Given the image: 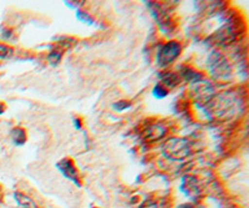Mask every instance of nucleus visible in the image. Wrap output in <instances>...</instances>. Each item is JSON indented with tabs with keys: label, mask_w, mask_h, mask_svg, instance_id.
<instances>
[{
	"label": "nucleus",
	"mask_w": 249,
	"mask_h": 208,
	"mask_svg": "<svg viewBox=\"0 0 249 208\" xmlns=\"http://www.w3.org/2000/svg\"><path fill=\"white\" fill-rule=\"evenodd\" d=\"M161 152L164 158L170 161H184L192 154L191 141L184 137H170L161 145Z\"/></svg>",
	"instance_id": "obj_1"
},
{
	"label": "nucleus",
	"mask_w": 249,
	"mask_h": 208,
	"mask_svg": "<svg viewBox=\"0 0 249 208\" xmlns=\"http://www.w3.org/2000/svg\"><path fill=\"white\" fill-rule=\"evenodd\" d=\"M207 66L211 74L217 79L226 80L232 76V66L219 50H212L207 59Z\"/></svg>",
	"instance_id": "obj_2"
},
{
	"label": "nucleus",
	"mask_w": 249,
	"mask_h": 208,
	"mask_svg": "<svg viewBox=\"0 0 249 208\" xmlns=\"http://www.w3.org/2000/svg\"><path fill=\"white\" fill-rule=\"evenodd\" d=\"M181 44L178 41H168L160 46L157 56H156V63L160 68H167L181 55Z\"/></svg>",
	"instance_id": "obj_3"
},
{
	"label": "nucleus",
	"mask_w": 249,
	"mask_h": 208,
	"mask_svg": "<svg viewBox=\"0 0 249 208\" xmlns=\"http://www.w3.org/2000/svg\"><path fill=\"white\" fill-rule=\"evenodd\" d=\"M214 95V88L210 83L201 80L198 83L193 84V96H195L196 101L201 108L206 107L207 104L212 100Z\"/></svg>",
	"instance_id": "obj_4"
},
{
	"label": "nucleus",
	"mask_w": 249,
	"mask_h": 208,
	"mask_svg": "<svg viewBox=\"0 0 249 208\" xmlns=\"http://www.w3.org/2000/svg\"><path fill=\"white\" fill-rule=\"evenodd\" d=\"M147 4H148V8L151 9V13H152L153 17H155L156 21L159 23V26L161 28L162 32L167 33V34L172 33L175 24H173V21L171 20L168 13L166 12V10H163V9L161 8V5H159L157 3H147Z\"/></svg>",
	"instance_id": "obj_5"
},
{
	"label": "nucleus",
	"mask_w": 249,
	"mask_h": 208,
	"mask_svg": "<svg viewBox=\"0 0 249 208\" xmlns=\"http://www.w3.org/2000/svg\"><path fill=\"white\" fill-rule=\"evenodd\" d=\"M179 190L187 197H190L191 200H196L201 196V185H199L198 178L191 176V174H186V176L182 177Z\"/></svg>",
	"instance_id": "obj_6"
},
{
	"label": "nucleus",
	"mask_w": 249,
	"mask_h": 208,
	"mask_svg": "<svg viewBox=\"0 0 249 208\" xmlns=\"http://www.w3.org/2000/svg\"><path fill=\"white\" fill-rule=\"evenodd\" d=\"M56 167L60 172L62 173V176L66 177L68 180L72 181L76 186H80L79 180V172H77V168L75 167L74 161L71 158H62L61 161L56 163Z\"/></svg>",
	"instance_id": "obj_7"
},
{
	"label": "nucleus",
	"mask_w": 249,
	"mask_h": 208,
	"mask_svg": "<svg viewBox=\"0 0 249 208\" xmlns=\"http://www.w3.org/2000/svg\"><path fill=\"white\" fill-rule=\"evenodd\" d=\"M235 35L237 34H235L234 28H233L231 24H228V25L222 26V28L215 33L213 39H214L215 43H217L218 45H227V44L232 43V41L234 40Z\"/></svg>",
	"instance_id": "obj_8"
},
{
	"label": "nucleus",
	"mask_w": 249,
	"mask_h": 208,
	"mask_svg": "<svg viewBox=\"0 0 249 208\" xmlns=\"http://www.w3.org/2000/svg\"><path fill=\"white\" fill-rule=\"evenodd\" d=\"M167 134V128L164 127L161 123H155V125L148 126L143 132V137L146 141H150V142H153V141H159L161 140L162 137L166 136Z\"/></svg>",
	"instance_id": "obj_9"
},
{
	"label": "nucleus",
	"mask_w": 249,
	"mask_h": 208,
	"mask_svg": "<svg viewBox=\"0 0 249 208\" xmlns=\"http://www.w3.org/2000/svg\"><path fill=\"white\" fill-rule=\"evenodd\" d=\"M181 83V76L179 74H176V72H168V74L163 75L161 77V85L164 86L167 90H171V88L176 87Z\"/></svg>",
	"instance_id": "obj_10"
},
{
	"label": "nucleus",
	"mask_w": 249,
	"mask_h": 208,
	"mask_svg": "<svg viewBox=\"0 0 249 208\" xmlns=\"http://www.w3.org/2000/svg\"><path fill=\"white\" fill-rule=\"evenodd\" d=\"M179 76H182L186 81L190 84H196L202 80V75L199 72L195 71L192 68H182Z\"/></svg>",
	"instance_id": "obj_11"
},
{
	"label": "nucleus",
	"mask_w": 249,
	"mask_h": 208,
	"mask_svg": "<svg viewBox=\"0 0 249 208\" xmlns=\"http://www.w3.org/2000/svg\"><path fill=\"white\" fill-rule=\"evenodd\" d=\"M10 137H12L13 142L18 146L24 145V143L26 142V140H28V137H26V131L23 127H20V126L13 128L12 132H10Z\"/></svg>",
	"instance_id": "obj_12"
},
{
	"label": "nucleus",
	"mask_w": 249,
	"mask_h": 208,
	"mask_svg": "<svg viewBox=\"0 0 249 208\" xmlns=\"http://www.w3.org/2000/svg\"><path fill=\"white\" fill-rule=\"evenodd\" d=\"M14 198L17 200L18 205L21 208H37L34 201L29 198L28 196H25V194L20 193V192H15Z\"/></svg>",
	"instance_id": "obj_13"
},
{
	"label": "nucleus",
	"mask_w": 249,
	"mask_h": 208,
	"mask_svg": "<svg viewBox=\"0 0 249 208\" xmlns=\"http://www.w3.org/2000/svg\"><path fill=\"white\" fill-rule=\"evenodd\" d=\"M153 96L157 97V99H163V97L167 96L168 94V90L164 86H162L161 84H157V85L153 87V91H152Z\"/></svg>",
	"instance_id": "obj_14"
},
{
	"label": "nucleus",
	"mask_w": 249,
	"mask_h": 208,
	"mask_svg": "<svg viewBox=\"0 0 249 208\" xmlns=\"http://www.w3.org/2000/svg\"><path fill=\"white\" fill-rule=\"evenodd\" d=\"M14 52V49L5 44H0V59H9Z\"/></svg>",
	"instance_id": "obj_15"
},
{
	"label": "nucleus",
	"mask_w": 249,
	"mask_h": 208,
	"mask_svg": "<svg viewBox=\"0 0 249 208\" xmlns=\"http://www.w3.org/2000/svg\"><path fill=\"white\" fill-rule=\"evenodd\" d=\"M130 107H131V103L130 101H126V100H121V101H117V103L112 104V108L117 112L124 111V110H127V108H130Z\"/></svg>",
	"instance_id": "obj_16"
},
{
	"label": "nucleus",
	"mask_w": 249,
	"mask_h": 208,
	"mask_svg": "<svg viewBox=\"0 0 249 208\" xmlns=\"http://www.w3.org/2000/svg\"><path fill=\"white\" fill-rule=\"evenodd\" d=\"M61 56H62V54H61V52H60V50H53V52L49 54L48 60L50 61L51 65L55 66V65H57V64L60 63V60H61Z\"/></svg>",
	"instance_id": "obj_17"
},
{
	"label": "nucleus",
	"mask_w": 249,
	"mask_h": 208,
	"mask_svg": "<svg viewBox=\"0 0 249 208\" xmlns=\"http://www.w3.org/2000/svg\"><path fill=\"white\" fill-rule=\"evenodd\" d=\"M76 17L77 19H79L80 21H82L84 24H88V25H93V24H95V20H93L92 17L89 14H86V13L81 12V10H77Z\"/></svg>",
	"instance_id": "obj_18"
},
{
	"label": "nucleus",
	"mask_w": 249,
	"mask_h": 208,
	"mask_svg": "<svg viewBox=\"0 0 249 208\" xmlns=\"http://www.w3.org/2000/svg\"><path fill=\"white\" fill-rule=\"evenodd\" d=\"M141 208H157V207H156L155 203H152V202H146V203H144V205L141 206Z\"/></svg>",
	"instance_id": "obj_19"
},
{
	"label": "nucleus",
	"mask_w": 249,
	"mask_h": 208,
	"mask_svg": "<svg viewBox=\"0 0 249 208\" xmlns=\"http://www.w3.org/2000/svg\"><path fill=\"white\" fill-rule=\"evenodd\" d=\"M5 111V105L3 103H0V115H3Z\"/></svg>",
	"instance_id": "obj_20"
},
{
	"label": "nucleus",
	"mask_w": 249,
	"mask_h": 208,
	"mask_svg": "<svg viewBox=\"0 0 249 208\" xmlns=\"http://www.w3.org/2000/svg\"><path fill=\"white\" fill-rule=\"evenodd\" d=\"M179 208H193V206H191V205H183V206H181V207Z\"/></svg>",
	"instance_id": "obj_21"
}]
</instances>
